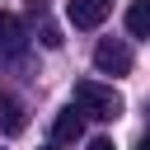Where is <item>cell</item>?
Returning a JSON list of instances; mask_svg holds the SVG:
<instances>
[{
	"label": "cell",
	"mask_w": 150,
	"mask_h": 150,
	"mask_svg": "<svg viewBox=\"0 0 150 150\" xmlns=\"http://www.w3.org/2000/svg\"><path fill=\"white\" fill-rule=\"evenodd\" d=\"M0 52L5 56H23L28 52V33H23L19 14H9V9H0Z\"/></svg>",
	"instance_id": "cell-4"
},
{
	"label": "cell",
	"mask_w": 150,
	"mask_h": 150,
	"mask_svg": "<svg viewBox=\"0 0 150 150\" xmlns=\"http://www.w3.org/2000/svg\"><path fill=\"white\" fill-rule=\"evenodd\" d=\"M89 150H117V145H112L108 136H94V141H89Z\"/></svg>",
	"instance_id": "cell-8"
},
{
	"label": "cell",
	"mask_w": 150,
	"mask_h": 150,
	"mask_svg": "<svg viewBox=\"0 0 150 150\" xmlns=\"http://www.w3.org/2000/svg\"><path fill=\"white\" fill-rule=\"evenodd\" d=\"M66 19L75 28H98L108 19V0H66Z\"/></svg>",
	"instance_id": "cell-3"
},
{
	"label": "cell",
	"mask_w": 150,
	"mask_h": 150,
	"mask_svg": "<svg viewBox=\"0 0 150 150\" xmlns=\"http://www.w3.org/2000/svg\"><path fill=\"white\" fill-rule=\"evenodd\" d=\"M136 150H150V131H145V136H141V145H136Z\"/></svg>",
	"instance_id": "cell-9"
},
{
	"label": "cell",
	"mask_w": 150,
	"mask_h": 150,
	"mask_svg": "<svg viewBox=\"0 0 150 150\" xmlns=\"http://www.w3.org/2000/svg\"><path fill=\"white\" fill-rule=\"evenodd\" d=\"M42 150H56V145H42Z\"/></svg>",
	"instance_id": "cell-10"
},
{
	"label": "cell",
	"mask_w": 150,
	"mask_h": 150,
	"mask_svg": "<svg viewBox=\"0 0 150 150\" xmlns=\"http://www.w3.org/2000/svg\"><path fill=\"white\" fill-rule=\"evenodd\" d=\"M28 127V117H23V103L14 98V94H0V131L5 136H19Z\"/></svg>",
	"instance_id": "cell-6"
},
{
	"label": "cell",
	"mask_w": 150,
	"mask_h": 150,
	"mask_svg": "<svg viewBox=\"0 0 150 150\" xmlns=\"http://www.w3.org/2000/svg\"><path fill=\"white\" fill-rule=\"evenodd\" d=\"M52 136L61 141V145H70V141H80L84 136V112L70 103V108H61L56 112V122H52Z\"/></svg>",
	"instance_id": "cell-5"
},
{
	"label": "cell",
	"mask_w": 150,
	"mask_h": 150,
	"mask_svg": "<svg viewBox=\"0 0 150 150\" xmlns=\"http://www.w3.org/2000/svg\"><path fill=\"white\" fill-rule=\"evenodd\" d=\"M94 66H98L103 75H127V70H131V47H127L122 38H103V42L94 47Z\"/></svg>",
	"instance_id": "cell-2"
},
{
	"label": "cell",
	"mask_w": 150,
	"mask_h": 150,
	"mask_svg": "<svg viewBox=\"0 0 150 150\" xmlns=\"http://www.w3.org/2000/svg\"><path fill=\"white\" fill-rule=\"evenodd\" d=\"M127 33L131 38H150V0H131L127 5Z\"/></svg>",
	"instance_id": "cell-7"
},
{
	"label": "cell",
	"mask_w": 150,
	"mask_h": 150,
	"mask_svg": "<svg viewBox=\"0 0 150 150\" xmlns=\"http://www.w3.org/2000/svg\"><path fill=\"white\" fill-rule=\"evenodd\" d=\"M75 108H80L84 117H94V122H112V117H122V94H117L112 84L80 80V84H75Z\"/></svg>",
	"instance_id": "cell-1"
},
{
	"label": "cell",
	"mask_w": 150,
	"mask_h": 150,
	"mask_svg": "<svg viewBox=\"0 0 150 150\" xmlns=\"http://www.w3.org/2000/svg\"><path fill=\"white\" fill-rule=\"evenodd\" d=\"M145 112H150V108H145Z\"/></svg>",
	"instance_id": "cell-11"
}]
</instances>
